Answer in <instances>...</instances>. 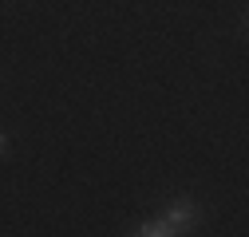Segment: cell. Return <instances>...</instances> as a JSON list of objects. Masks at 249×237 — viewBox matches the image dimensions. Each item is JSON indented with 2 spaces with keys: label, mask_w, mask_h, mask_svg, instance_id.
I'll return each instance as SVG.
<instances>
[{
  "label": "cell",
  "mask_w": 249,
  "mask_h": 237,
  "mask_svg": "<svg viewBox=\"0 0 249 237\" xmlns=\"http://www.w3.org/2000/svg\"><path fill=\"white\" fill-rule=\"evenodd\" d=\"M0 154H8V135L0 131Z\"/></svg>",
  "instance_id": "cell-3"
},
{
  "label": "cell",
  "mask_w": 249,
  "mask_h": 237,
  "mask_svg": "<svg viewBox=\"0 0 249 237\" xmlns=\"http://www.w3.org/2000/svg\"><path fill=\"white\" fill-rule=\"evenodd\" d=\"M162 218L170 221L174 233H186V229H194V225L202 221V210H198L194 198H178V202H170V210H166Z\"/></svg>",
  "instance_id": "cell-1"
},
{
  "label": "cell",
  "mask_w": 249,
  "mask_h": 237,
  "mask_svg": "<svg viewBox=\"0 0 249 237\" xmlns=\"http://www.w3.org/2000/svg\"><path fill=\"white\" fill-rule=\"evenodd\" d=\"M135 233H139V237H174V229H170L166 218H150V221H142Z\"/></svg>",
  "instance_id": "cell-2"
}]
</instances>
